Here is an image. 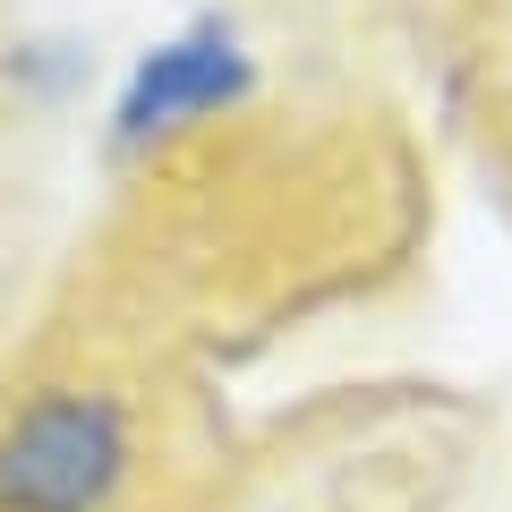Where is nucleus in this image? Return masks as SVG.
Returning a JSON list of instances; mask_svg holds the SVG:
<instances>
[{
    "label": "nucleus",
    "mask_w": 512,
    "mask_h": 512,
    "mask_svg": "<svg viewBox=\"0 0 512 512\" xmlns=\"http://www.w3.org/2000/svg\"><path fill=\"white\" fill-rule=\"evenodd\" d=\"M222 94H231V43L188 35V43H163V52L137 69L120 120H128V137H146V128L180 120V111H205V103H222Z\"/></svg>",
    "instance_id": "f03ea898"
},
{
    "label": "nucleus",
    "mask_w": 512,
    "mask_h": 512,
    "mask_svg": "<svg viewBox=\"0 0 512 512\" xmlns=\"http://www.w3.org/2000/svg\"><path fill=\"white\" fill-rule=\"evenodd\" d=\"M137 478V410L111 384H35L0 419V512H111Z\"/></svg>",
    "instance_id": "f257e3e1"
}]
</instances>
